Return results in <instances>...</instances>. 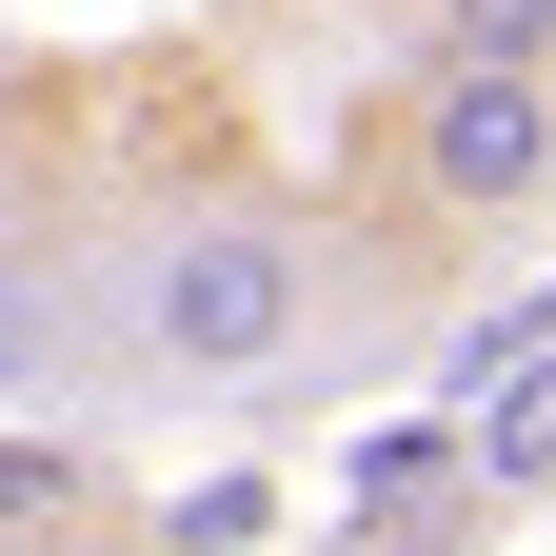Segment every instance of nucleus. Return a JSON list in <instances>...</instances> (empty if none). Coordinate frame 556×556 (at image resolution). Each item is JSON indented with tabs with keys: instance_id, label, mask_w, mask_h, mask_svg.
Here are the masks:
<instances>
[{
	"instance_id": "obj_1",
	"label": "nucleus",
	"mask_w": 556,
	"mask_h": 556,
	"mask_svg": "<svg viewBox=\"0 0 556 556\" xmlns=\"http://www.w3.org/2000/svg\"><path fill=\"white\" fill-rule=\"evenodd\" d=\"M338 318H358V258L278 179H199L80 258V378L119 397H278L338 358Z\"/></svg>"
},
{
	"instance_id": "obj_2",
	"label": "nucleus",
	"mask_w": 556,
	"mask_h": 556,
	"mask_svg": "<svg viewBox=\"0 0 556 556\" xmlns=\"http://www.w3.org/2000/svg\"><path fill=\"white\" fill-rule=\"evenodd\" d=\"M378 179H397V219L417 239H457V258H497L556 219V60H457V40H417V80L378 119Z\"/></svg>"
},
{
	"instance_id": "obj_3",
	"label": "nucleus",
	"mask_w": 556,
	"mask_h": 556,
	"mask_svg": "<svg viewBox=\"0 0 556 556\" xmlns=\"http://www.w3.org/2000/svg\"><path fill=\"white\" fill-rule=\"evenodd\" d=\"M477 497H497V517H536V497H556V338H536L497 397H477Z\"/></svg>"
},
{
	"instance_id": "obj_4",
	"label": "nucleus",
	"mask_w": 556,
	"mask_h": 556,
	"mask_svg": "<svg viewBox=\"0 0 556 556\" xmlns=\"http://www.w3.org/2000/svg\"><path fill=\"white\" fill-rule=\"evenodd\" d=\"M80 536H100V477L60 438H0V556H80Z\"/></svg>"
},
{
	"instance_id": "obj_5",
	"label": "nucleus",
	"mask_w": 556,
	"mask_h": 556,
	"mask_svg": "<svg viewBox=\"0 0 556 556\" xmlns=\"http://www.w3.org/2000/svg\"><path fill=\"white\" fill-rule=\"evenodd\" d=\"M457 60H556V0H438Z\"/></svg>"
},
{
	"instance_id": "obj_6",
	"label": "nucleus",
	"mask_w": 556,
	"mask_h": 556,
	"mask_svg": "<svg viewBox=\"0 0 556 556\" xmlns=\"http://www.w3.org/2000/svg\"><path fill=\"white\" fill-rule=\"evenodd\" d=\"M338 556H358V536H338Z\"/></svg>"
}]
</instances>
